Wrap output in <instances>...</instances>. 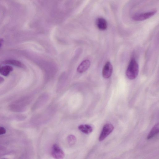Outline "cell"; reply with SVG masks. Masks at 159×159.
I'll return each instance as SVG.
<instances>
[{"label": "cell", "mask_w": 159, "mask_h": 159, "mask_svg": "<svg viewBox=\"0 0 159 159\" xmlns=\"http://www.w3.org/2000/svg\"><path fill=\"white\" fill-rule=\"evenodd\" d=\"M139 73V66L135 59H132L130 62L126 71V75L129 79L133 80L137 76Z\"/></svg>", "instance_id": "cell-1"}, {"label": "cell", "mask_w": 159, "mask_h": 159, "mask_svg": "<svg viewBox=\"0 0 159 159\" xmlns=\"http://www.w3.org/2000/svg\"><path fill=\"white\" fill-rule=\"evenodd\" d=\"M156 12V11L154 10L145 13L137 14L133 16L132 19L136 21H144L152 17L155 14Z\"/></svg>", "instance_id": "cell-2"}, {"label": "cell", "mask_w": 159, "mask_h": 159, "mask_svg": "<svg viewBox=\"0 0 159 159\" xmlns=\"http://www.w3.org/2000/svg\"><path fill=\"white\" fill-rule=\"evenodd\" d=\"M114 126L112 124L108 123L103 127V130L100 136L99 140L101 141L104 140L114 129Z\"/></svg>", "instance_id": "cell-3"}, {"label": "cell", "mask_w": 159, "mask_h": 159, "mask_svg": "<svg viewBox=\"0 0 159 159\" xmlns=\"http://www.w3.org/2000/svg\"><path fill=\"white\" fill-rule=\"evenodd\" d=\"M51 154L54 158L57 159H62L65 156L64 152L57 144H55L52 147Z\"/></svg>", "instance_id": "cell-4"}, {"label": "cell", "mask_w": 159, "mask_h": 159, "mask_svg": "<svg viewBox=\"0 0 159 159\" xmlns=\"http://www.w3.org/2000/svg\"><path fill=\"white\" fill-rule=\"evenodd\" d=\"M113 68L112 64L109 62L106 63L102 71V75L104 78L108 79L112 75Z\"/></svg>", "instance_id": "cell-5"}, {"label": "cell", "mask_w": 159, "mask_h": 159, "mask_svg": "<svg viewBox=\"0 0 159 159\" xmlns=\"http://www.w3.org/2000/svg\"><path fill=\"white\" fill-rule=\"evenodd\" d=\"M90 65V62L89 60H85L78 66L77 69V71L79 73H83L88 69Z\"/></svg>", "instance_id": "cell-6"}, {"label": "cell", "mask_w": 159, "mask_h": 159, "mask_svg": "<svg viewBox=\"0 0 159 159\" xmlns=\"http://www.w3.org/2000/svg\"><path fill=\"white\" fill-rule=\"evenodd\" d=\"M3 63L5 64H8L18 67L22 69H25V66L21 62L16 60L9 59L4 61Z\"/></svg>", "instance_id": "cell-7"}, {"label": "cell", "mask_w": 159, "mask_h": 159, "mask_svg": "<svg viewBox=\"0 0 159 159\" xmlns=\"http://www.w3.org/2000/svg\"><path fill=\"white\" fill-rule=\"evenodd\" d=\"M96 24L98 28L101 30H104L107 28V21L105 19L102 18H100L97 19Z\"/></svg>", "instance_id": "cell-8"}, {"label": "cell", "mask_w": 159, "mask_h": 159, "mask_svg": "<svg viewBox=\"0 0 159 159\" xmlns=\"http://www.w3.org/2000/svg\"><path fill=\"white\" fill-rule=\"evenodd\" d=\"M78 129L83 133L88 134L91 133L93 130L92 127L88 125H81L78 127Z\"/></svg>", "instance_id": "cell-9"}, {"label": "cell", "mask_w": 159, "mask_h": 159, "mask_svg": "<svg viewBox=\"0 0 159 159\" xmlns=\"http://www.w3.org/2000/svg\"><path fill=\"white\" fill-rule=\"evenodd\" d=\"M13 70V68L10 66L6 65L1 67L0 73L5 76H8Z\"/></svg>", "instance_id": "cell-10"}, {"label": "cell", "mask_w": 159, "mask_h": 159, "mask_svg": "<svg viewBox=\"0 0 159 159\" xmlns=\"http://www.w3.org/2000/svg\"><path fill=\"white\" fill-rule=\"evenodd\" d=\"M159 124L155 125L151 129L147 136V139H150L159 132Z\"/></svg>", "instance_id": "cell-11"}, {"label": "cell", "mask_w": 159, "mask_h": 159, "mask_svg": "<svg viewBox=\"0 0 159 159\" xmlns=\"http://www.w3.org/2000/svg\"><path fill=\"white\" fill-rule=\"evenodd\" d=\"M67 140L69 144L71 146L74 145L76 141V137L72 135H70L68 136Z\"/></svg>", "instance_id": "cell-12"}, {"label": "cell", "mask_w": 159, "mask_h": 159, "mask_svg": "<svg viewBox=\"0 0 159 159\" xmlns=\"http://www.w3.org/2000/svg\"><path fill=\"white\" fill-rule=\"evenodd\" d=\"M6 129L2 126H0V135H2L5 134L6 133Z\"/></svg>", "instance_id": "cell-13"}, {"label": "cell", "mask_w": 159, "mask_h": 159, "mask_svg": "<svg viewBox=\"0 0 159 159\" xmlns=\"http://www.w3.org/2000/svg\"><path fill=\"white\" fill-rule=\"evenodd\" d=\"M4 42V41L3 39H0V48H1L2 47Z\"/></svg>", "instance_id": "cell-14"}, {"label": "cell", "mask_w": 159, "mask_h": 159, "mask_svg": "<svg viewBox=\"0 0 159 159\" xmlns=\"http://www.w3.org/2000/svg\"><path fill=\"white\" fill-rule=\"evenodd\" d=\"M4 79L3 78L0 76V83H2L4 82Z\"/></svg>", "instance_id": "cell-15"}, {"label": "cell", "mask_w": 159, "mask_h": 159, "mask_svg": "<svg viewBox=\"0 0 159 159\" xmlns=\"http://www.w3.org/2000/svg\"><path fill=\"white\" fill-rule=\"evenodd\" d=\"M1 66H0V69H1Z\"/></svg>", "instance_id": "cell-16"}]
</instances>
